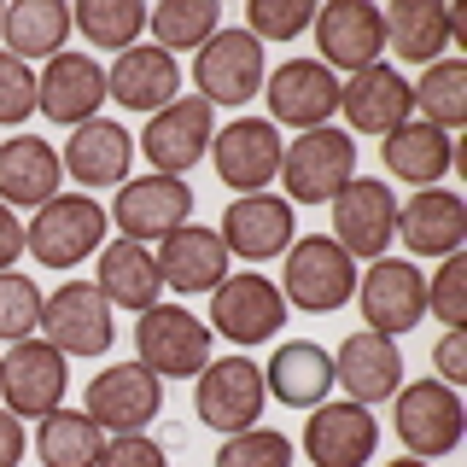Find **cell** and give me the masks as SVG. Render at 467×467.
<instances>
[{"mask_svg": "<svg viewBox=\"0 0 467 467\" xmlns=\"http://www.w3.org/2000/svg\"><path fill=\"white\" fill-rule=\"evenodd\" d=\"M111 216L94 193H58L36 211V223L24 228V252L41 269H77L82 257H94L111 240Z\"/></svg>", "mask_w": 467, "mask_h": 467, "instance_id": "cell-1", "label": "cell"}, {"mask_svg": "<svg viewBox=\"0 0 467 467\" xmlns=\"http://www.w3.org/2000/svg\"><path fill=\"white\" fill-rule=\"evenodd\" d=\"M357 175V140L350 129H304L298 140H286L281 152V187L286 204H333V193Z\"/></svg>", "mask_w": 467, "mask_h": 467, "instance_id": "cell-2", "label": "cell"}, {"mask_svg": "<svg viewBox=\"0 0 467 467\" xmlns=\"http://www.w3.org/2000/svg\"><path fill=\"white\" fill-rule=\"evenodd\" d=\"M281 298L286 310L310 316H327V310H345L357 298V257H345L327 234H304V240L286 245V269H281Z\"/></svg>", "mask_w": 467, "mask_h": 467, "instance_id": "cell-3", "label": "cell"}, {"mask_svg": "<svg viewBox=\"0 0 467 467\" xmlns=\"http://www.w3.org/2000/svg\"><path fill=\"white\" fill-rule=\"evenodd\" d=\"M391 420H398V438L415 462H438L462 444L467 432V409L462 391L444 386V379H415V386H398L391 398Z\"/></svg>", "mask_w": 467, "mask_h": 467, "instance_id": "cell-4", "label": "cell"}, {"mask_svg": "<svg viewBox=\"0 0 467 467\" xmlns=\"http://www.w3.org/2000/svg\"><path fill=\"white\" fill-rule=\"evenodd\" d=\"M41 339L58 357H106L117 339V310L94 281H65L41 298Z\"/></svg>", "mask_w": 467, "mask_h": 467, "instance_id": "cell-5", "label": "cell"}, {"mask_svg": "<svg viewBox=\"0 0 467 467\" xmlns=\"http://www.w3.org/2000/svg\"><path fill=\"white\" fill-rule=\"evenodd\" d=\"M333 245L345 257H362V263H379L398 240V193L374 175H350V182L333 193Z\"/></svg>", "mask_w": 467, "mask_h": 467, "instance_id": "cell-6", "label": "cell"}, {"mask_svg": "<svg viewBox=\"0 0 467 467\" xmlns=\"http://www.w3.org/2000/svg\"><path fill=\"white\" fill-rule=\"evenodd\" d=\"M263 77H269V65H263V41L245 36V29H216V36L193 53V88H199V99L211 111L257 99Z\"/></svg>", "mask_w": 467, "mask_h": 467, "instance_id": "cell-7", "label": "cell"}, {"mask_svg": "<svg viewBox=\"0 0 467 467\" xmlns=\"http://www.w3.org/2000/svg\"><path fill=\"white\" fill-rule=\"evenodd\" d=\"M211 339L216 333L187 310V304H152L135 327V350L140 368H152L158 379H187L211 362Z\"/></svg>", "mask_w": 467, "mask_h": 467, "instance_id": "cell-8", "label": "cell"}, {"mask_svg": "<svg viewBox=\"0 0 467 467\" xmlns=\"http://www.w3.org/2000/svg\"><path fill=\"white\" fill-rule=\"evenodd\" d=\"M65 386H70V357H58L47 339H24L0 357V409H12L18 420H41L65 409Z\"/></svg>", "mask_w": 467, "mask_h": 467, "instance_id": "cell-9", "label": "cell"}, {"mask_svg": "<svg viewBox=\"0 0 467 467\" xmlns=\"http://www.w3.org/2000/svg\"><path fill=\"white\" fill-rule=\"evenodd\" d=\"M211 140H216V111L204 106L199 94H175L164 111L146 117L140 152H146V164H152V175H175V182H182V175L211 152Z\"/></svg>", "mask_w": 467, "mask_h": 467, "instance_id": "cell-10", "label": "cell"}, {"mask_svg": "<svg viewBox=\"0 0 467 467\" xmlns=\"http://www.w3.org/2000/svg\"><path fill=\"white\" fill-rule=\"evenodd\" d=\"M263 403H269V391H263V368L252 357H216L199 368V391H193V409L199 420L211 432H245L263 420Z\"/></svg>", "mask_w": 467, "mask_h": 467, "instance_id": "cell-11", "label": "cell"}, {"mask_svg": "<svg viewBox=\"0 0 467 467\" xmlns=\"http://www.w3.org/2000/svg\"><path fill=\"white\" fill-rule=\"evenodd\" d=\"M106 216L117 223L123 240L152 245V240H164V234L193 223V187L175 182V175H129V182L117 187Z\"/></svg>", "mask_w": 467, "mask_h": 467, "instance_id": "cell-12", "label": "cell"}, {"mask_svg": "<svg viewBox=\"0 0 467 467\" xmlns=\"http://www.w3.org/2000/svg\"><path fill=\"white\" fill-rule=\"evenodd\" d=\"M357 304L374 333L398 339V333L420 327V316H427V275L409 257H379L357 275Z\"/></svg>", "mask_w": 467, "mask_h": 467, "instance_id": "cell-13", "label": "cell"}, {"mask_svg": "<svg viewBox=\"0 0 467 467\" xmlns=\"http://www.w3.org/2000/svg\"><path fill=\"white\" fill-rule=\"evenodd\" d=\"M263 99H269V123L275 129H321L339 111V77L321 58H281L263 77Z\"/></svg>", "mask_w": 467, "mask_h": 467, "instance_id": "cell-14", "label": "cell"}, {"mask_svg": "<svg viewBox=\"0 0 467 467\" xmlns=\"http://www.w3.org/2000/svg\"><path fill=\"white\" fill-rule=\"evenodd\" d=\"M204 327L234 339V345H263L286 327V298H281V286L257 269L228 275V281L211 292V321H204Z\"/></svg>", "mask_w": 467, "mask_h": 467, "instance_id": "cell-15", "label": "cell"}, {"mask_svg": "<svg viewBox=\"0 0 467 467\" xmlns=\"http://www.w3.org/2000/svg\"><path fill=\"white\" fill-rule=\"evenodd\" d=\"M158 409H164V379L140 362H117V368L94 374L82 415L106 438H117V432H146V420H158Z\"/></svg>", "mask_w": 467, "mask_h": 467, "instance_id": "cell-16", "label": "cell"}, {"mask_svg": "<svg viewBox=\"0 0 467 467\" xmlns=\"http://www.w3.org/2000/svg\"><path fill=\"white\" fill-rule=\"evenodd\" d=\"M316 36V58L333 70V77H357V70L379 65V53H386V18H379V6L368 0H333L327 12H316L310 24Z\"/></svg>", "mask_w": 467, "mask_h": 467, "instance_id": "cell-17", "label": "cell"}, {"mask_svg": "<svg viewBox=\"0 0 467 467\" xmlns=\"http://www.w3.org/2000/svg\"><path fill=\"white\" fill-rule=\"evenodd\" d=\"M281 152H286V140L269 117H234L211 140L223 187H240V193H269V182L281 175Z\"/></svg>", "mask_w": 467, "mask_h": 467, "instance_id": "cell-18", "label": "cell"}, {"mask_svg": "<svg viewBox=\"0 0 467 467\" xmlns=\"http://www.w3.org/2000/svg\"><path fill=\"white\" fill-rule=\"evenodd\" d=\"M99 106H106V70H99L94 53L65 47L58 58H47L36 77V111H47V123L82 129L94 123Z\"/></svg>", "mask_w": 467, "mask_h": 467, "instance_id": "cell-19", "label": "cell"}, {"mask_svg": "<svg viewBox=\"0 0 467 467\" xmlns=\"http://www.w3.org/2000/svg\"><path fill=\"white\" fill-rule=\"evenodd\" d=\"M379 450V420L362 403H316L304 420V456L310 467H368Z\"/></svg>", "mask_w": 467, "mask_h": 467, "instance_id": "cell-20", "label": "cell"}, {"mask_svg": "<svg viewBox=\"0 0 467 467\" xmlns=\"http://www.w3.org/2000/svg\"><path fill=\"white\" fill-rule=\"evenodd\" d=\"M333 386H345V398L362 403V409L398 398V386H403V350H398V339H386V333H374V327L350 333V339L333 350Z\"/></svg>", "mask_w": 467, "mask_h": 467, "instance_id": "cell-21", "label": "cell"}, {"mask_svg": "<svg viewBox=\"0 0 467 467\" xmlns=\"http://www.w3.org/2000/svg\"><path fill=\"white\" fill-rule=\"evenodd\" d=\"M216 234H223V245L234 257H245V263H269V257H281L286 245L298 240L292 204L281 193H240V199H228Z\"/></svg>", "mask_w": 467, "mask_h": 467, "instance_id": "cell-22", "label": "cell"}, {"mask_svg": "<svg viewBox=\"0 0 467 467\" xmlns=\"http://www.w3.org/2000/svg\"><path fill=\"white\" fill-rule=\"evenodd\" d=\"M339 111L345 123L357 129V135H391L398 123L415 117V94H409V77L403 70H391L386 58L368 70H357V77L339 82Z\"/></svg>", "mask_w": 467, "mask_h": 467, "instance_id": "cell-23", "label": "cell"}, {"mask_svg": "<svg viewBox=\"0 0 467 467\" xmlns=\"http://www.w3.org/2000/svg\"><path fill=\"white\" fill-rule=\"evenodd\" d=\"M152 257H158L164 286L182 292V298H193V292H216V286L228 281V245H223V234H216V228H199V223L164 234Z\"/></svg>", "mask_w": 467, "mask_h": 467, "instance_id": "cell-24", "label": "cell"}, {"mask_svg": "<svg viewBox=\"0 0 467 467\" xmlns=\"http://www.w3.org/2000/svg\"><path fill=\"white\" fill-rule=\"evenodd\" d=\"M398 240L415 257H456L467 240V204L456 187H420L409 204H398Z\"/></svg>", "mask_w": 467, "mask_h": 467, "instance_id": "cell-25", "label": "cell"}, {"mask_svg": "<svg viewBox=\"0 0 467 467\" xmlns=\"http://www.w3.org/2000/svg\"><path fill=\"white\" fill-rule=\"evenodd\" d=\"M94 286L106 292V304H111V310H135V316H146L152 304H164V275H158L152 245L123 240V234L99 245Z\"/></svg>", "mask_w": 467, "mask_h": 467, "instance_id": "cell-26", "label": "cell"}, {"mask_svg": "<svg viewBox=\"0 0 467 467\" xmlns=\"http://www.w3.org/2000/svg\"><path fill=\"white\" fill-rule=\"evenodd\" d=\"M58 164H65V175H70L77 187H123V182H129V164H135V140H129L123 123L94 117V123L70 129Z\"/></svg>", "mask_w": 467, "mask_h": 467, "instance_id": "cell-27", "label": "cell"}, {"mask_svg": "<svg viewBox=\"0 0 467 467\" xmlns=\"http://www.w3.org/2000/svg\"><path fill=\"white\" fill-rule=\"evenodd\" d=\"M182 94V65H175V53L164 47H129L117 53V65L106 70V99H117L123 111H164L170 99Z\"/></svg>", "mask_w": 467, "mask_h": 467, "instance_id": "cell-28", "label": "cell"}, {"mask_svg": "<svg viewBox=\"0 0 467 467\" xmlns=\"http://www.w3.org/2000/svg\"><path fill=\"white\" fill-rule=\"evenodd\" d=\"M58 182H65V164L41 135H12L0 140V204L6 211H41L47 199H58Z\"/></svg>", "mask_w": 467, "mask_h": 467, "instance_id": "cell-29", "label": "cell"}, {"mask_svg": "<svg viewBox=\"0 0 467 467\" xmlns=\"http://www.w3.org/2000/svg\"><path fill=\"white\" fill-rule=\"evenodd\" d=\"M379 18H386V47L409 65H438L456 47V12L444 0H391Z\"/></svg>", "mask_w": 467, "mask_h": 467, "instance_id": "cell-30", "label": "cell"}, {"mask_svg": "<svg viewBox=\"0 0 467 467\" xmlns=\"http://www.w3.org/2000/svg\"><path fill=\"white\" fill-rule=\"evenodd\" d=\"M379 158H386V170L398 175V182H409L420 193V187H438L450 170H456V135L409 117V123H398L386 140H379Z\"/></svg>", "mask_w": 467, "mask_h": 467, "instance_id": "cell-31", "label": "cell"}, {"mask_svg": "<svg viewBox=\"0 0 467 467\" xmlns=\"http://www.w3.org/2000/svg\"><path fill=\"white\" fill-rule=\"evenodd\" d=\"M263 391L281 398L286 409H316L333 391V357L316 339H286L275 345L269 368H263Z\"/></svg>", "mask_w": 467, "mask_h": 467, "instance_id": "cell-32", "label": "cell"}, {"mask_svg": "<svg viewBox=\"0 0 467 467\" xmlns=\"http://www.w3.org/2000/svg\"><path fill=\"white\" fill-rule=\"evenodd\" d=\"M0 36H6V53L12 58H58L70 41V6L65 0H12L6 12H0Z\"/></svg>", "mask_w": 467, "mask_h": 467, "instance_id": "cell-33", "label": "cell"}, {"mask_svg": "<svg viewBox=\"0 0 467 467\" xmlns=\"http://www.w3.org/2000/svg\"><path fill=\"white\" fill-rule=\"evenodd\" d=\"M99 450H106V432L82 415V409H53L36 427V456L41 467H99Z\"/></svg>", "mask_w": 467, "mask_h": 467, "instance_id": "cell-34", "label": "cell"}, {"mask_svg": "<svg viewBox=\"0 0 467 467\" xmlns=\"http://www.w3.org/2000/svg\"><path fill=\"white\" fill-rule=\"evenodd\" d=\"M409 94H415L420 123L444 129V135H456V129L467 123V65L462 58H438V65H427L420 82H409Z\"/></svg>", "mask_w": 467, "mask_h": 467, "instance_id": "cell-35", "label": "cell"}, {"mask_svg": "<svg viewBox=\"0 0 467 467\" xmlns=\"http://www.w3.org/2000/svg\"><path fill=\"white\" fill-rule=\"evenodd\" d=\"M146 29H152V47L164 53H199L223 29V6L216 0H164V6H146Z\"/></svg>", "mask_w": 467, "mask_h": 467, "instance_id": "cell-36", "label": "cell"}, {"mask_svg": "<svg viewBox=\"0 0 467 467\" xmlns=\"http://www.w3.org/2000/svg\"><path fill=\"white\" fill-rule=\"evenodd\" d=\"M70 29H82L88 47H111V53H129L146 29V6L140 0H82L70 12Z\"/></svg>", "mask_w": 467, "mask_h": 467, "instance_id": "cell-37", "label": "cell"}, {"mask_svg": "<svg viewBox=\"0 0 467 467\" xmlns=\"http://www.w3.org/2000/svg\"><path fill=\"white\" fill-rule=\"evenodd\" d=\"M41 333V286L29 275H0V345H24Z\"/></svg>", "mask_w": 467, "mask_h": 467, "instance_id": "cell-38", "label": "cell"}, {"mask_svg": "<svg viewBox=\"0 0 467 467\" xmlns=\"http://www.w3.org/2000/svg\"><path fill=\"white\" fill-rule=\"evenodd\" d=\"M216 467H292V438L275 427L228 432L223 450H216Z\"/></svg>", "mask_w": 467, "mask_h": 467, "instance_id": "cell-39", "label": "cell"}, {"mask_svg": "<svg viewBox=\"0 0 467 467\" xmlns=\"http://www.w3.org/2000/svg\"><path fill=\"white\" fill-rule=\"evenodd\" d=\"M310 24H316V6H310V0H252L240 29L269 47V41H298Z\"/></svg>", "mask_w": 467, "mask_h": 467, "instance_id": "cell-40", "label": "cell"}, {"mask_svg": "<svg viewBox=\"0 0 467 467\" xmlns=\"http://www.w3.org/2000/svg\"><path fill=\"white\" fill-rule=\"evenodd\" d=\"M427 316L444 327H467V257H438V275L427 281Z\"/></svg>", "mask_w": 467, "mask_h": 467, "instance_id": "cell-41", "label": "cell"}, {"mask_svg": "<svg viewBox=\"0 0 467 467\" xmlns=\"http://www.w3.org/2000/svg\"><path fill=\"white\" fill-rule=\"evenodd\" d=\"M36 117V70L24 65V58L0 53V123L18 129Z\"/></svg>", "mask_w": 467, "mask_h": 467, "instance_id": "cell-42", "label": "cell"}, {"mask_svg": "<svg viewBox=\"0 0 467 467\" xmlns=\"http://www.w3.org/2000/svg\"><path fill=\"white\" fill-rule=\"evenodd\" d=\"M99 467H170L164 444L146 432H117L106 438V450H99Z\"/></svg>", "mask_w": 467, "mask_h": 467, "instance_id": "cell-43", "label": "cell"}, {"mask_svg": "<svg viewBox=\"0 0 467 467\" xmlns=\"http://www.w3.org/2000/svg\"><path fill=\"white\" fill-rule=\"evenodd\" d=\"M432 368L444 386H467V327H444V339L432 345Z\"/></svg>", "mask_w": 467, "mask_h": 467, "instance_id": "cell-44", "label": "cell"}, {"mask_svg": "<svg viewBox=\"0 0 467 467\" xmlns=\"http://www.w3.org/2000/svg\"><path fill=\"white\" fill-rule=\"evenodd\" d=\"M24 450H29L24 420L12 415V409H0V467H18V462H24Z\"/></svg>", "mask_w": 467, "mask_h": 467, "instance_id": "cell-45", "label": "cell"}, {"mask_svg": "<svg viewBox=\"0 0 467 467\" xmlns=\"http://www.w3.org/2000/svg\"><path fill=\"white\" fill-rule=\"evenodd\" d=\"M18 257H24V223L6 211V204H0V275H6Z\"/></svg>", "mask_w": 467, "mask_h": 467, "instance_id": "cell-46", "label": "cell"}, {"mask_svg": "<svg viewBox=\"0 0 467 467\" xmlns=\"http://www.w3.org/2000/svg\"><path fill=\"white\" fill-rule=\"evenodd\" d=\"M386 467H427V462H415V456H403V462H386Z\"/></svg>", "mask_w": 467, "mask_h": 467, "instance_id": "cell-47", "label": "cell"}, {"mask_svg": "<svg viewBox=\"0 0 467 467\" xmlns=\"http://www.w3.org/2000/svg\"><path fill=\"white\" fill-rule=\"evenodd\" d=\"M0 12H6V6H0Z\"/></svg>", "mask_w": 467, "mask_h": 467, "instance_id": "cell-48", "label": "cell"}]
</instances>
